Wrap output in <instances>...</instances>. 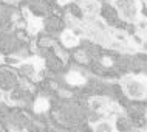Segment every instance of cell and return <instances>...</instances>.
Wrapping results in <instances>:
<instances>
[{"label":"cell","instance_id":"6da1fadb","mask_svg":"<svg viewBox=\"0 0 147 132\" xmlns=\"http://www.w3.org/2000/svg\"><path fill=\"white\" fill-rule=\"evenodd\" d=\"M118 13L125 20H135L138 16V5L135 0H116Z\"/></svg>","mask_w":147,"mask_h":132},{"label":"cell","instance_id":"7a4b0ae2","mask_svg":"<svg viewBox=\"0 0 147 132\" xmlns=\"http://www.w3.org/2000/svg\"><path fill=\"white\" fill-rule=\"evenodd\" d=\"M124 87H125V93L135 99L144 98L147 93V86L144 82L138 81V79H125Z\"/></svg>","mask_w":147,"mask_h":132},{"label":"cell","instance_id":"3957f363","mask_svg":"<svg viewBox=\"0 0 147 132\" xmlns=\"http://www.w3.org/2000/svg\"><path fill=\"white\" fill-rule=\"evenodd\" d=\"M90 104H91V109L93 110L99 112V110H105L107 106H109V103H107L105 98H93Z\"/></svg>","mask_w":147,"mask_h":132},{"label":"cell","instance_id":"277c9868","mask_svg":"<svg viewBox=\"0 0 147 132\" xmlns=\"http://www.w3.org/2000/svg\"><path fill=\"white\" fill-rule=\"evenodd\" d=\"M62 42L65 44L67 47H73L78 44V37L74 33H71V31H65V33L62 34Z\"/></svg>","mask_w":147,"mask_h":132},{"label":"cell","instance_id":"5b68a950","mask_svg":"<svg viewBox=\"0 0 147 132\" xmlns=\"http://www.w3.org/2000/svg\"><path fill=\"white\" fill-rule=\"evenodd\" d=\"M20 70L26 75V76H34V75H36V67H34V64H31V62L22 64Z\"/></svg>","mask_w":147,"mask_h":132},{"label":"cell","instance_id":"8992f818","mask_svg":"<svg viewBox=\"0 0 147 132\" xmlns=\"http://www.w3.org/2000/svg\"><path fill=\"white\" fill-rule=\"evenodd\" d=\"M93 132H113V127H112L110 123L101 121V123H98V125L94 126V131Z\"/></svg>","mask_w":147,"mask_h":132},{"label":"cell","instance_id":"52a82bcc","mask_svg":"<svg viewBox=\"0 0 147 132\" xmlns=\"http://www.w3.org/2000/svg\"><path fill=\"white\" fill-rule=\"evenodd\" d=\"M67 81L71 82V84H82V82L85 81V79H84V76H81L79 73H74V71H71L68 76H67Z\"/></svg>","mask_w":147,"mask_h":132},{"label":"cell","instance_id":"ba28073f","mask_svg":"<svg viewBox=\"0 0 147 132\" xmlns=\"http://www.w3.org/2000/svg\"><path fill=\"white\" fill-rule=\"evenodd\" d=\"M47 107H48V101H47V99H43V98L37 99V103H36V110H37V112H43Z\"/></svg>","mask_w":147,"mask_h":132},{"label":"cell","instance_id":"9c48e42d","mask_svg":"<svg viewBox=\"0 0 147 132\" xmlns=\"http://www.w3.org/2000/svg\"><path fill=\"white\" fill-rule=\"evenodd\" d=\"M81 3H84V5H90V3H93V0H79Z\"/></svg>","mask_w":147,"mask_h":132},{"label":"cell","instance_id":"30bf717a","mask_svg":"<svg viewBox=\"0 0 147 132\" xmlns=\"http://www.w3.org/2000/svg\"><path fill=\"white\" fill-rule=\"evenodd\" d=\"M59 2H61V3H67L68 0H59Z\"/></svg>","mask_w":147,"mask_h":132},{"label":"cell","instance_id":"8fae6325","mask_svg":"<svg viewBox=\"0 0 147 132\" xmlns=\"http://www.w3.org/2000/svg\"><path fill=\"white\" fill-rule=\"evenodd\" d=\"M144 50H146V51H147V42H146V44H144Z\"/></svg>","mask_w":147,"mask_h":132}]
</instances>
